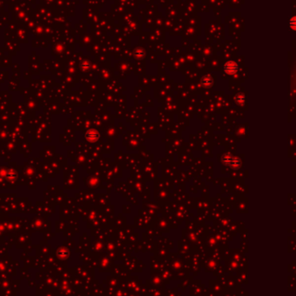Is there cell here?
Segmentation results:
<instances>
[{"label": "cell", "instance_id": "1", "mask_svg": "<svg viewBox=\"0 0 296 296\" xmlns=\"http://www.w3.org/2000/svg\"><path fill=\"white\" fill-rule=\"evenodd\" d=\"M290 26L293 30H296V17L290 20Z\"/></svg>", "mask_w": 296, "mask_h": 296}]
</instances>
